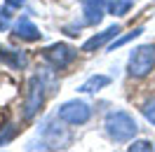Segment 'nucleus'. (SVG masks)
<instances>
[{"instance_id":"obj_1","label":"nucleus","mask_w":155,"mask_h":152,"mask_svg":"<svg viewBox=\"0 0 155 152\" xmlns=\"http://www.w3.org/2000/svg\"><path fill=\"white\" fill-rule=\"evenodd\" d=\"M106 131L113 141H129L134 138L136 131H139V124L129 112L125 110H113V112L106 115Z\"/></svg>"},{"instance_id":"obj_2","label":"nucleus","mask_w":155,"mask_h":152,"mask_svg":"<svg viewBox=\"0 0 155 152\" xmlns=\"http://www.w3.org/2000/svg\"><path fill=\"white\" fill-rule=\"evenodd\" d=\"M155 66V47L153 45H141L132 52L129 56V75L132 77H146Z\"/></svg>"},{"instance_id":"obj_3","label":"nucleus","mask_w":155,"mask_h":152,"mask_svg":"<svg viewBox=\"0 0 155 152\" xmlns=\"http://www.w3.org/2000/svg\"><path fill=\"white\" fill-rule=\"evenodd\" d=\"M42 80L38 75L28 77V84H26V101H24V119H33L35 112L42 105Z\"/></svg>"},{"instance_id":"obj_4","label":"nucleus","mask_w":155,"mask_h":152,"mask_svg":"<svg viewBox=\"0 0 155 152\" xmlns=\"http://www.w3.org/2000/svg\"><path fill=\"white\" fill-rule=\"evenodd\" d=\"M89 115H92V108L85 101H68L59 108V117L68 124H85Z\"/></svg>"},{"instance_id":"obj_5","label":"nucleus","mask_w":155,"mask_h":152,"mask_svg":"<svg viewBox=\"0 0 155 152\" xmlns=\"http://www.w3.org/2000/svg\"><path fill=\"white\" fill-rule=\"evenodd\" d=\"M75 49L73 47H68V45H64V42H59V45H52V47H47L45 49V59H47L49 63L54 68H66V66H71L73 63V59H75Z\"/></svg>"},{"instance_id":"obj_6","label":"nucleus","mask_w":155,"mask_h":152,"mask_svg":"<svg viewBox=\"0 0 155 152\" xmlns=\"http://www.w3.org/2000/svg\"><path fill=\"white\" fill-rule=\"evenodd\" d=\"M80 2H82V12H85V24H99L104 19L106 0H80Z\"/></svg>"},{"instance_id":"obj_7","label":"nucleus","mask_w":155,"mask_h":152,"mask_svg":"<svg viewBox=\"0 0 155 152\" xmlns=\"http://www.w3.org/2000/svg\"><path fill=\"white\" fill-rule=\"evenodd\" d=\"M117 33H120V26L117 24H113L110 28H106L104 33H99V35H94V38H89L85 45H82V52H94V49H99V47H104L110 38H115Z\"/></svg>"},{"instance_id":"obj_8","label":"nucleus","mask_w":155,"mask_h":152,"mask_svg":"<svg viewBox=\"0 0 155 152\" xmlns=\"http://www.w3.org/2000/svg\"><path fill=\"white\" fill-rule=\"evenodd\" d=\"M14 33H17V38H21V40H38V38H40L38 26H35V24H33L28 17H21V19L17 21Z\"/></svg>"},{"instance_id":"obj_9","label":"nucleus","mask_w":155,"mask_h":152,"mask_svg":"<svg viewBox=\"0 0 155 152\" xmlns=\"http://www.w3.org/2000/svg\"><path fill=\"white\" fill-rule=\"evenodd\" d=\"M108 84H110V77L108 75H92L89 80H85L82 84L78 87V91L80 94H94V91H99V89H104Z\"/></svg>"},{"instance_id":"obj_10","label":"nucleus","mask_w":155,"mask_h":152,"mask_svg":"<svg viewBox=\"0 0 155 152\" xmlns=\"http://www.w3.org/2000/svg\"><path fill=\"white\" fill-rule=\"evenodd\" d=\"M17 96V84L7 75H0V105H7Z\"/></svg>"},{"instance_id":"obj_11","label":"nucleus","mask_w":155,"mask_h":152,"mask_svg":"<svg viewBox=\"0 0 155 152\" xmlns=\"http://www.w3.org/2000/svg\"><path fill=\"white\" fill-rule=\"evenodd\" d=\"M141 33H143V28H134V30H132V33H127V35H122V38H120V40H115V42H113V45H108V49H110V52H115L117 47H122V45H127V42H129V40H134V38H139V35H141Z\"/></svg>"},{"instance_id":"obj_12","label":"nucleus","mask_w":155,"mask_h":152,"mask_svg":"<svg viewBox=\"0 0 155 152\" xmlns=\"http://www.w3.org/2000/svg\"><path fill=\"white\" fill-rule=\"evenodd\" d=\"M108 7H110L113 14H125V12H129V7H132V0H113Z\"/></svg>"},{"instance_id":"obj_13","label":"nucleus","mask_w":155,"mask_h":152,"mask_svg":"<svg viewBox=\"0 0 155 152\" xmlns=\"http://www.w3.org/2000/svg\"><path fill=\"white\" fill-rule=\"evenodd\" d=\"M141 110H143L146 119H148L150 124H155V98H148V101L143 103V108H141Z\"/></svg>"},{"instance_id":"obj_14","label":"nucleus","mask_w":155,"mask_h":152,"mask_svg":"<svg viewBox=\"0 0 155 152\" xmlns=\"http://www.w3.org/2000/svg\"><path fill=\"white\" fill-rule=\"evenodd\" d=\"M10 28V7H0V30Z\"/></svg>"},{"instance_id":"obj_15","label":"nucleus","mask_w":155,"mask_h":152,"mask_svg":"<svg viewBox=\"0 0 155 152\" xmlns=\"http://www.w3.org/2000/svg\"><path fill=\"white\" fill-rule=\"evenodd\" d=\"M129 150H132V152H134V150H153V145H150L148 141H136V143L129 145Z\"/></svg>"},{"instance_id":"obj_16","label":"nucleus","mask_w":155,"mask_h":152,"mask_svg":"<svg viewBox=\"0 0 155 152\" xmlns=\"http://www.w3.org/2000/svg\"><path fill=\"white\" fill-rule=\"evenodd\" d=\"M12 136H14V129H12V126H7V131L0 133V145H7V143L12 141Z\"/></svg>"},{"instance_id":"obj_17","label":"nucleus","mask_w":155,"mask_h":152,"mask_svg":"<svg viewBox=\"0 0 155 152\" xmlns=\"http://www.w3.org/2000/svg\"><path fill=\"white\" fill-rule=\"evenodd\" d=\"M24 0H7V7H21Z\"/></svg>"},{"instance_id":"obj_18","label":"nucleus","mask_w":155,"mask_h":152,"mask_svg":"<svg viewBox=\"0 0 155 152\" xmlns=\"http://www.w3.org/2000/svg\"><path fill=\"white\" fill-rule=\"evenodd\" d=\"M2 56H5V54H2V52H0V59H2Z\"/></svg>"}]
</instances>
